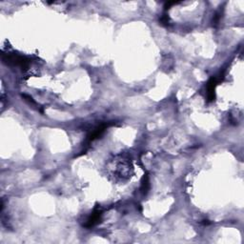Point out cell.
<instances>
[{"label": "cell", "mask_w": 244, "mask_h": 244, "mask_svg": "<svg viewBox=\"0 0 244 244\" xmlns=\"http://www.w3.org/2000/svg\"><path fill=\"white\" fill-rule=\"evenodd\" d=\"M223 74L218 77H212L207 84V97L209 101H213L215 98V87L222 80Z\"/></svg>", "instance_id": "cell-1"}, {"label": "cell", "mask_w": 244, "mask_h": 244, "mask_svg": "<svg viewBox=\"0 0 244 244\" xmlns=\"http://www.w3.org/2000/svg\"><path fill=\"white\" fill-rule=\"evenodd\" d=\"M101 215H102L101 210L98 207H97L95 209V211L92 212V214L90 215V218H88L87 223H86L84 226L86 228H91V227H92V226H95V224H97V223L99 222V220H100Z\"/></svg>", "instance_id": "cell-2"}, {"label": "cell", "mask_w": 244, "mask_h": 244, "mask_svg": "<svg viewBox=\"0 0 244 244\" xmlns=\"http://www.w3.org/2000/svg\"><path fill=\"white\" fill-rule=\"evenodd\" d=\"M111 125H113V123H104V124H101L100 126L97 127L92 132L90 133V135L88 136V142H91V141H94L95 138H97L99 137L103 133H104V131L110 127Z\"/></svg>", "instance_id": "cell-3"}, {"label": "cell", "mask_w": 244, "mask_h": 244, "mask_svg": "<svg viewBox=\"0 0 244 244\" xmlns=\"http://www.w3.org/2000/svg\"><path fill=\"white\" fill-rule=\"evenodd\" d=\"M143 179H144V181L142 182L141 190H142V192H143V194L146 195L147 192H148V190H149V177H148L147 174H146L145 177H144Z\"/></svg>", "instance_id": "cell-4"}, {"label": "cell", "mask_w": 244, "mask_h": 244, "mask_svg": "<svg viewBox=\"0 0 244 244\" xmlns=\"http://www.w3.org/2000/svg\"><path fill=\"white\" fill-rule=\"evenodd\" d=\"M221 15H222L221 10H219V11L215 13V15H214V18H213V24H214V25H218V24L219 20L221 18Z\"/></svg>", "instance_id": "cell-5"}, {"label": "cell", "mask_w": 244, "mask_h": 244, "mask_svg": "<svg viewBox=\"0 0 244 244\" xmlns=\"http://www.w3.org/2000/svg\"><path fill=\"white\" fill-rule=\"evenodd\" d=\"M160 22H161V24H163V25H168V23H169V16H168V15H163L161 16Z\"/></svg>", "instance_id": "cell-6"}, {"label": "cell", "mask_w": 244, "mask_h": 244, "mask_svg": "<svg viewBox=\"0 0 244 244\" xmlns=\"http://www.w3.org/2000/svg\"><path fill=\"white\" fill-rule=\"evenodd\" d=\"M176 4H177V2H167L166 4H165V6H164V8H165V10H167V9H170V7L171 6H173V5H176Z\"/></svg>", "instance_id": "cell-7"}]
</instances>
